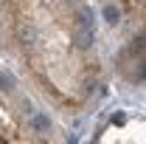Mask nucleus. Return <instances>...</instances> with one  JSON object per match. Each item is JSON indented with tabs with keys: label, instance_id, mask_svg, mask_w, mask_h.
I'll return each instance as SVG.
<instances>
[{
	"label": "nucleus",
	"instance_id": "f257e3e1",
	"mask_svg": "<svg viewBox=\"0 0 146 144\" xmlns=\"http://www.w3.org/2000/svg\"><path fill=\"white\" fill-rule=\"evenodd\" d=\"M93 26H84V23H73V42H76V48H82V51H87L93 45Z\"/></svg>",
	"mask_w": 146,
	"mask_h": 144
},
{
	"label": "nucleus",
	"instance_id": "f03ea898",
	"mask_svg": "<svg viewBox=\"0 0 146 144\" xmlns=\"http://www.w3.org/2000/svg\"><path fill=\"white\" fill-rule=\"evenodd\" d=\"M28 124H31V130H34V133H48V130H51V116H45V113L34 110Z\"/></svg>",
	"mask_w": 146,
	"mask_h": 144
},
{
	"label": "nucleus",
	"instance_id": "20e7f679",
	"mask_svg": "<svg viewBox=\"0 0 146 144\" xmlns=\"http://www.w3.org/2000/svg\"><path fill=\"white\" fill-rule=\"evenodd\" d=\"M17 88V79L11 71H0V90H14Z\"/></svg>",
	"mask_w": 146,
	"mask_h": 144
},
{
	"label": "nucleus",
	"instance_id": "0eeeda50",
	"mask_svg": "<svg viewBox=\"0 0 146 144\" xmlns=\"http://www.w3.org/2000/svg\"><path fill=\"white\" fill-rule=\"evenodd\" d=\"M124 122H127V113H121V110L112 113V124H124Z\"/></svg>",
	"mask_w": 146,
	"mask_h": 144
},
{
	"label": "nucleus",
	"instance_id": "423d86ee",
	"mask_svg": "<svg viewBox=\"0 0 146 144\" xmlns=\"http://www.w3.org/2000/svg\"><path fill=\"white\" fill-rule=\"evenodd\" d=\"M132 82H146V59L138 62V68H135V73H132Z\"/></svg>",
	"mask_w": 146,
	"mask_h": 144
},
{
	"label": "nucleus",
	"instance_id": "7ed1b4c3",
	"mask_svg": "<svg viewBox=\"0 0 146 144\" xmlns=\"http://www.w3.org/2000/svg\"><path fill=\"white\" fill-rule=\"evenodd\" d=\"M20 40H23V42H34L36 40V26L34 23H28V20L20 23Z\"/></svg>",
	"mask_w": 146,
	"mask_h": 144
},
{
	"label": "nucleus",
	"instance_id": "39448f33",
	"mask_svg": "<svg viewBox=\"0 0 146 144\" xmlns=\"http://www.w3.org/2000/svg\"><path fill=\"white\" fill-rule=\"evenodd\" d=\"M104 20H107L110 26H115V23L121 20V11H118V6H112V3H107V6H104Z\"/></svg>",
	"mask_w": 146,
	"mask_h": 144
}]
</instances>
